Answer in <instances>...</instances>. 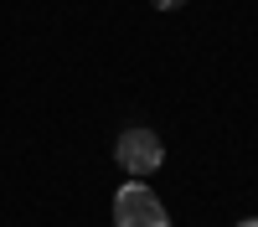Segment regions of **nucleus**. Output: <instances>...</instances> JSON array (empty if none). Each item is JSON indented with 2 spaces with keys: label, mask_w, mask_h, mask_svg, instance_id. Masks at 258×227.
<instances>
[{
  "label": "nucleus",
  "mask_w": 258,
  "mask_h": 227,
  "mask_svg": "<svg viewBox=\"0 0 258 227\" xmlns=\"http://www.w3.org/2000/svg\"><path fill=\"white\" fill-rule=\"evenodd\" d=\"M114 160H119L124 176H155L165 165V139L155 129H124L114 144Z\"/></svg>",
  "instance_id": "obj_1"
},
{
  "label": "nucleus",
  "mask_w": 258,
  "mask_h": 227,
  "mask_svg": "<svg viewBox=\"0 0 258 227\" xmlns=\"http://www.w3.org/2000/svg\"><path fill=\"white\" fill-rule=\"evenodd\" d=\"M150 206H160V201H155V191H150L145 181H124L119 191H114V222H129V217L150 212Z\"/></svg>",
  "instance_id": "obj_2"
},
{
  "label": "nucleus",
  "mask_w": 258,
  "mask_h": 227,
  "mask_svg": "<svg viewBox=\"0 0 258 227\" xmlns=\"http://www.w3.org/2000/svg\"><path fill=\"white\" fill-rule=\"evenodd\" d=\"M119 227H170V217H165V206H150V212L129 217V222H119Z\"/></svg>",
  "instance_id": "obj_3"
},
{
  "label": "nucleus",
  "mask_w": 258,
  "mask_h": 227,
  "mask_svg": "<svg viewBox=\"0 0 258 227\" xmlns=\"http://www.w3.org/2000/svg\"><path fill=\"white\" fill-rule=\"evenodd\" d=\"M155 11H176V6H186V0H150Z\"/></svg>",
  "instance_id": "obj_4"
},
{
  "label": "nucleus",
  "mask_w": 258,
  "mask_h": 227,
  "mask_svg": "<svg viewBox=\"0 0 258 227\" xmlns=\"http://www.w3.org/2000/svg\"><path fill=\"white\" fill-rule=\"evenodd\" d=\"M238 227H258V217H243V222H238Z\"/></svg>",
  "instance_id": "obj_5"
}]
</instances>
